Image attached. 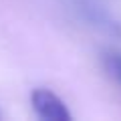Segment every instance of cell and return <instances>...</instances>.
I'll list each match as a JSON object with an SVG mask.
<instances>
[{
	"instance_id": "1",
	"label": "cell",
	"mask_w": 121,
	"mask_h": 121,
	"mask_svg": "<svg viewBox=\"0 0 121 121\" xmlns=\"http://www.w3.org/2000/svg\"><path fill=\"white\" fill-rule=\"evenodd\" d=\"M30 103H32L36 115L44 121H69L73 117L65 101L59 99L48 89H35L30 95Z\"/></svg>"
},
{
	"instance_id": "2",
	"label": "cell",
	"mask_w": 121,
	"mask_h": 121,
	"mask_svg": "<svg viewBox=\"0 0 121 121\" xmlns=\"http://www.w3.org/2000/svg\"><path fill=\"white\" fill-rule=\"evenodd\" d=\"M103 65H105V69H107V73L121 85V52H113V51L105 52Z\"/></svg>"
}]
</instances>
